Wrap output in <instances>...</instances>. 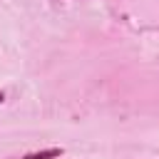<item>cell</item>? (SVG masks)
I'll list each match as a JSON object with an SVG mask.
<instances>
[{
    "instance_id": "1",
    "label": "cell",
    "mask_w": 159,
    "mask_h": 159,
    "mask_svg": "<svg viewBox=\"0 0 159 159\" xmlns=\"http://www.w3.org/2000/svg\"><path fill=\"white\" fill-rule=\"evenodd\" d=\"M62 154H65L62 147H47V149L30 152V154H25V157H20V159H60Z\"/></svg>"
},
{
    "instance_id": "2",
    "label": "cell",
    "mask_w": 159,
    "mask_h": 159,
    "mask_svg": "<svg viewBox=\"0 0 159 159\" xmlns=\"http://www.w3.org/2000/svg\"><path fill=\"white\" fill-rule=\"evenodd\" d=\"M5 102V89H0V104Z\"/></svg>"
}]
</instances>
